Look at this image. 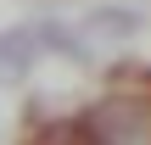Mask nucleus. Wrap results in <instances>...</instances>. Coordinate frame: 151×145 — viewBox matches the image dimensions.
<instances>
[{
  "label": "nucleus",
  "mask_w": 151,
  "mask_h": 145,
  "mask_svg": "<svg viewBox=\"0 0 151 145\" xmlns=\"http://www.w3.org/2000/svg\"><path fill=\"white\" fill-rule=\"evenodd\" d=\"M84 129L95 140H106V145H129V140H140L151 129V106L129 101V95H112V101H101V106L84 112Z\"/></svg>",
  "instance_id": "obj_1"
},
{
  "label": "nucleus",
  "mask_w": 151,
  "mask_h": 145,
  "mask_svg": "<svg viewBox=\"0 0 151 145\" xmlns=\"http://www.w3.org/2000/svg\"><path fill=\"white\" fill-rule=\"evenodd\" d=\"M34 56H39L34 28H6L0 34V84H22L28 67H34Z\"/></svg>",
  "instance_id": "obj_2"
}]
</instances>
